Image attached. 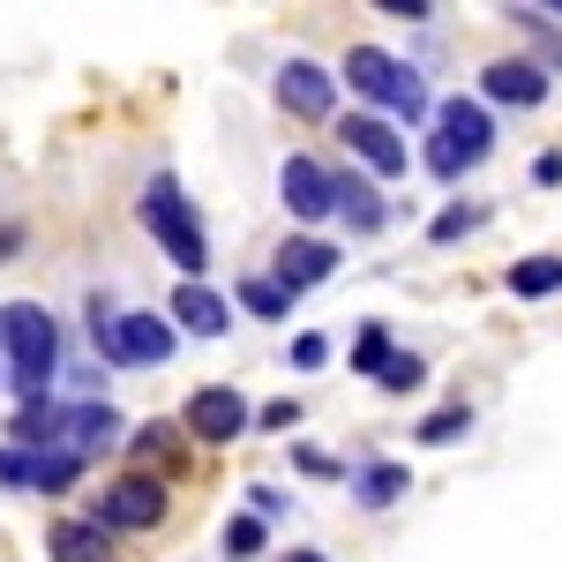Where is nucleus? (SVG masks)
<instances>
[{"label": "nucleus", "instance_id": "obj_1", "mask_svg": "<svg viewBox=\"0 0 562 562\" xmlns=\"http://www.w3.org/2000/svg\"><path fill=\"white\" fill-rule=\"evenodd\" d=\"M0 352H8V390L23 405H53V375H60V323L38 301L0 307Z\"/></svg>", "mask_w": 562, "mask_h": 562}, {"label": "nucleus", "instance_id": "obj_2", "mask_svg": "<svg viewBox=\"0 0 562 562\" xmlns=\"http://www.w3.org/2000/svg\"><path fill=\"white\" fill-rule=\"evenodd\" d=\"M487 150H495V113H487L480 98H442V105H435V135H428V150H420V166H428L442 188H458L465 173L487 166Z\"/></svg>", "mask_w": 562, "mask_h": 562}, {"label": "nucleus", "instance_id": "obj_3", "mask_svg": "<svg viewBox=\"0 0 562 562\" xmlns=\"http://www.w3.org/2000/svg\"><path fill=\"white\" fill-rule=\"evenodd\" d=\"M90 346L105 368H166L180 346V330L150 307H105V293L90 301Z\"/></svg>", "mask_w": 562, "mask_h": 562}, {"label": "nucleus", "instance_id": "obj_4", "mask_svg": "<svg viewBox=\"0 0 562 562\" xmlns=\"http://www.w3.org/2000/svg\"><path fill=\"white\" fill-rule=\"evenodd\" d=\"M135 217H143V233L188 270V285H203V270H211V233H203V217L188 211V195H180L173 173H158L143 195H135Z\"/></svg>", "mask_w": 562, "mask_h": 562}, {"label": "nucleus", "instance_id": "obj_5", "mask_svg": "<svg viewBox=\"0 0 562 562\" xmlns=\"http://www.w3.org/2000/svg\"><path fill=\"white\" fill-rule=\"evenodd\" d=\"M346 90H360L368 105L397 113L405 128H413V121H435V98H428V83H420V68H405L383 45H352L346 53Z\"/></svg>", "mask_w": 562, "mask_h": 562}, {"label": "nucleus", "instance_id": "obj_6", "mask_svg": "<svg viewBox=\"0 0 562 562\" xmlns=\"http://www.w3.org/2000/svg\"><path fill=\"white\" fill-rule=\"evenodd\" d=\"M166 480H150V473H121V480H105V495L90 503V525H105V532H158L166 525Z\"/></svg>", "mask_w": 562, "mask_h": 562}, {"label": "nucleus", "instance_id": "obj_7", "mask_svg": "<svg viewBox=\"0 0 562 562\" xmlns=\"http://www.w3.org/2000/svg\"><path fill=\"white\" fill-rule=\"evenodd\" d=\"M180 428H188V442H240V435L256 428V405L240 397L233 383H211V390H195L188 405H180Z\"/></svg>", "mask_w": 562, "mask_h": 562}, {"label": "nucleus", "instance_id": "obj_8", "mask_svg": "<svg viewBox=\"0 0 562 562\" xmlns=\"http://www.w3.org/2000/svg\"><path fill=\"white\" fill-rule=\"evenodd\" d=\"M278 195H285V211L301 217V225H323V217H338V173L323 166V158H285L278 166Z\"/></svg>", "mask_w": 562, "mask_h": 562}, {"label": "nucleus", "instance_id": "obj_9", "mask_svg": "<svg viewBox=\"0 0 562 562\" xmlns=\"http://www.w3.org/2000/svg\"><path fill=\"white\" fill-rule=\"evenodd\" d=\"M278 105L293 113V121H330V105H338V76L323 68V60H307V53H293V60H278Z\"/></svg>", "mask_w": 562, "mask_h": 562}, {"label": "nucleus", "instance_id": "obj_10", "mask_svg": "<svg viewBox=\"0 0 562 562\" xmlns=\"http://www.w3.org/2000/svg\"><path fill=\"white\" fill-rule=\"evenodd\" d=\"M338 135H346V150H352V158H360V166H368L375 180H397L405 166H413L405 135L390 128L383 113H346V128H338Z\"/></svg>", "mask_w": 562, "mask_h": 562}, {"label": "nucleus", "instance_id": "obj_11", "mask_svg": "<svg viewBox=\"0 0 562 562\" xmlns=\"http://www.w3.org/2000/svg\"><path fill=\"white\" fill-rule=\"evenodd\" d=\"M128 442V420L105 405V397H83V405H68V428H60V450H76V458H105V450H121Z\"/></svg>", "mask_w": 562, "mask_h": 562}, {"label": "nucleus", "instance_id": "obj_12", "mask_svg": "<svg viewBox=\"0 0 562 562\" xmlns=\"http://www.w3.org/2000/svg\"><path fill=\"white\" fill-rule=\"evenodd\" d=\"M330 270H338V248H330L323 233H293V240L278 248V262H270V278H278V285H285L293 301H301L307 285H323Z\"/></svg>", "mask_w": 562, "mask_h": 562}, {"label": "nucleus", "instance_id": "obj_13", "mask_svg": "<svg viewBox=\"0 0 562 562\" xmlns=\"http://www.w3.org/2000/svg\"><path fill=\"white\" fill-rule=\"evenodd\" d=\"M480 105H548V68L540 60H495L487 76H480Z\"/></svg>", "mask_w": 562, "mask_h": 562}, {"label": "nucleus", "instance_id": "obj_14", "mask_svg": "<svg viewBox=\"0 0 562 562\" xmlns=\"http://www.w3.org/2000/svg\"><path fill=\"white\" fill-rule=\"evenodd\" d=\"M166 323H173L180 338H225L233 307H225V293H211V285H180L173 301H166Z\"/></svg>", "mask_w": 562, "mask_h": 562}, {"label": "nucleus", "instance_id": "obj_15", "mask_svg": "<svg viewBox=\"0 0 562 562\" xmlns=\"http://www.w3.org/2000/svg\"><path fill=\"white\" fill-rule=\"evenodd\" d=\"M128 458H135V473H180V458H188V428L180 420H143V428L128 435Z\"/></svg>", "mask_w": 562, "mask_h": 562}, {"label": "nucleus", "instance_id": "obj_16", "mask_svg": "<svg viewBox=\"0 0 562 562\" xmlns=\"http://www.w3.org/2000/svg\"><path fill=\"white\" fill-rule=\"evenodd\" d=\"M45 562H113V532L90 518H53L45 525Z\"/></svg>", "mask_w": 562, "mask_h": 562}, {"label": "nucleus", "instance_id": "obj_17", "mask_svg": "<svg viewBox=\"0 0 562 562\" xmlns=\"http://www.w3.org/2000/svg\"><path fill=\"white\" fill-rule=\"evenodd\" d=\"M330 173H338V217H346L352 233H375V225L390 217V203L375 195V180L352 173V166H330Z\"/></svg>", "mask_w": 562, "mask_h": 562}, {"label": "nucleus", "instance_id": "obj_18", "mask_svg": "<svg viewBox=\"0 0 562 562\" xmlns=\"http://www.w3.org/2000/svg\"><path fill=\"white\" fill-rule=\"evenodd\" d=\"M405 487H413V480H405V465H390V458H368V465L352 473V503H360V510H390Z\"/></svg>", "mask_w": 562, "mask_h": 562}, {"label": "nucleus", "instance_id": "obj_19", "mask_svg": "<svg viewBox=\"0 0 562 562\" xmlns=\"http://www.w3.org/2000/svg\"><path fill=\"white\" fill-rule=\"evenodd\" d=\"M510 293H518V301H548V293H562V256L510 262Z\"/></svg>", "mask_w": 562, "mask_h": 562}, {"label": "nucleus", "instance_id": "obj_20", "mask_svg": "<svg viewBox=\"0 0 562 562\" xmlns=\"http://www.w3.org/2000/svg\"><path fill=\"white\" fill-rule=\"evenodd\" d=\"M233 301L248 307V315H262V323H285V315H293V293H285L278 278H240V293H233Z\"/></svg>", "mask_w": 562, "mask_h": 562}, {"label": "nucleus", "instance_id": "obj_21", "mask_svg": "<svg viewBox=\"0 0 562 562\" xmlns=\"http://www.w3.org/2000/svg\"><path fill=\"white\" fill-rule=\"evenodd\" d=\"M76 480H83V458H76V450H38V473H31L38 495H68Z\"/></svg>", "mask_w": 562, "mask_h": 562}, {"label": "nucleus", "instance_id": "obj_22", "mask_svg": "<svg viewBox=\"0 0 562 562\" xmlns=\"http://www.w3.org/2000/svg\"><path fill=\"white\" fill-rule=\"evenodd\" d=\"M390 360H397L390 330H383V323H368V330L352 338V375H375V383H383V368H390Z\"/></svg>", "mask_w": 562, "mask_h": 562}, {"label": "nucleus", "instance_id": "obj_23", "mask_svg": "<svg viewBox=\"0 0 562 562\" xmlns=\"http://www.w3.org/2000/svg\"><path fill=\"white\" fill-rule=\"evenodd\" d=\"M420 442H428V450H442V442H458V435H473V405H442V413H428V420H420Z\"/></svg>", "mask_w": 562, "mask_h": 562}, {"label": "nucleus", "instance_id": "obj_24", "mask_svg": "<svg viewBox=\"0 0 562 562\" xmlns=\"http://www.w3.org/2000/svg\"><path fill=\"white\" fill-rule=\"evenodd\" d=\"M480 225H487V211H480V203H450V211L428 225V240H442V248H450V240H465V233H480Z\"/></svg>", "mask_w": 562, "mask_h": 562}, {"label": "nucleus", "instance_id": "obj_25", "mask_svg": "<svg viewBox=\"0 0 562 562\" xmlns=\"http://www.w3.org/2000/svg\"><path fill=\"white\" fill-rule=\"evenodd\" d=\"M262 555V518H233L225 525V562H248Z\"/></svg>", "mask_w": 562, "mask_h": 562}, {"label": "nucleus", "instance_id": "obj_26", "mask_svg": "<svg viewBox=\"0 0 562 562\" xmlns=\"http://www.w3.org/2000/svg\"><path fill=\"white\" fill-rule=\"evenodd\" d=\"M420 383H428V360H420V352H397L383 368V390H420Z\"/></svg>", "mask_w": 562, "mask_h": 562}, {"label": "nucleus", "instance_id": "obj_27", "mask_svg": "<svg viewBox=\"0 0 562 562\" xmlns=\"http://www.w3.org/2000/svg\"><path fill=\"white\" fill-rule=\"evenodd\" d=\"M31 473H38V458L15 450V442H0V487H31Z\"/></svg>", "mask_w": 562, "mask_h": 562}, {"label": "nucleus", "instance_id": "obj_28", "mask_svg": "<svg viewBox=\"0 0 562 562\" xmlns=\"http://www.w3.org/2000/svg\"><path fill=\"white\" fill-rule=\"evenodd\" d=\"M256 428H270V435L301 428V405H293V397H278V405H262V413H256Z\"/></svg>", "mask_w": 562, "mask_h": 562}, {"label": "nucleus", "instance_id": "obj_29", "mask_svg": "<svg viewBox=\"0 0 562 562\" xmlns=\"http://www.w3.org/2000/svg\"><path fill=\"white\" fill-rule=\"evenodd\" d=\"M323 360H330V338H323V330L293 338V368H323Z\"/></svg>", "mask_w": 562, "mask_h": 562}, {"label": "nucleus", "instance_id": "obj_30", "mask_svg": "<svg viewBox=\"0 0 562 562\" xmlns=\"http://www.w3.org/2000/svg\"><path fill=\"white\" fill-rule=\"evenodd\" d=\"M293 465L315 473V480H346V465H338V458H323V450H293Z\"/></svg>", "mask_w": 562, "mask_h": 562}, {"label": "nucleus", "instance_id": "obj_31", "mask_svg": "<svg viewBox=\"0 0 562 562\" xmlns=\"http://www.w3.org/2000/svg\"><path fill=\"white\" fill-rule=\"evenodd\" d=\"M278 510H285L278 487H248V518H278Z\"/></svg>", "mask_w": 562, "mask_h": 562}, {"label": "nucleus", "instance_id": "obj_32", "mask_svg": "<svg viewBox=\"0 0 562 562\" xmlns=\"http://www.w3.org/2000/svg\"><path fill=\"white\" fill-rule=\"evenodd\" d=\"M375 15H405V23H428L435 8H428V0H383V8H375Z\"/></svg>", "mask_w": 562, "mask_h": 562}, {"label": "nucleus", "instance_id": "obj_33", "mask_svg": "<svg viewBox=\"0 0 562 562\" xmlns=\"http://www.w3.org/2000/svg\"><path fill=\"white\" fill-rule=\"evenodd\" d=\"M285 562H330V555H315V548H301V555H285Z\"/></svg>", "mask_w": 562, "mask_h": 562}]
</instances>
